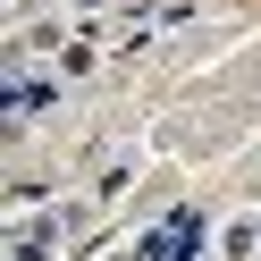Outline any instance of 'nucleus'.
<instances>
[{"mask_svg": "<svg viewBox=\"0 0 261 261\" xmlns=\"http://www.w3.org/2000/svg\"><path fill=\"white\" fill-rule=\"evenodd\" d=\"M186 253H194V219H169L152 236V261H186Z\"/></svg>", "mask_w": 261, "mask_h": 261, "instance_id": "obj_1", "label": "nucleus"}]
</instances>
